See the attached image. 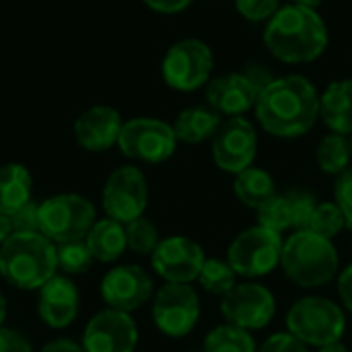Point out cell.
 <instances>
[{
    "instance_id": "obj_30",
    "label": "cell",
    "mask_w": 352,
    "mask_h": 352,
    "mask_svg": "<svg viewBox=\"0 0 352 352\" xmlns=\"http://www.w3.org/2000/svg\"><path fill=\"white\" fill-rule=\"evenodd\" d=\"M258 221L262 227L283 235L285 231H293V217L291 206L285 194H276L266 204L258 208Z\"/></svg>"
},
{
    "instance_id": "obj_45",
    "label": "cell",
    "mask_w": 352,
    "mask_h": 352,
    "mask_svg": "<svg viewBox=\"0 0 352 352\" xmlns=\"http://www.w3.org/2000/svg\"><path fill=\"white\" fill-rule=\"evenodd\" d=\"M349 142H351V155H352V134L349 136Z\"/></svg>"
},
{
    "instance_id": "obj_44",
    "label": "cell",
    "mask_w": 352,
    "mask_h": 352,
    "mask_svg": "<svg viewBox=\"0 0 352 352\" xmlns=\"http://www.w3.org/2000/svg\"><path fill=\"white\" fill-rule=\"evenodd\" d=\"M289 2H293V4H301V6H309V8H318V6H322L326 0H289Z\"/></svg>"
},
{
    "instance_id": "obj_24",
    "label": "cell",
    "mask_w": 352,
    "mask_h": 352,
    "mask_svg": "<svg viewBox=\"0 0 352 352\" xmlns=\"http://www.w3.org/2000/svg\"><path fill=\"white\" fill-rule=\"evenodd\" d=\"M233 192L243 206L258 210L262 204H266L270 198L276 196V182L266 169L252 165L235 175Z\"/></svg>"
},
{
    "instance_id": "obj_32",
    "label": "cell",
    "mask_w": 352,
    "mask_h": 352,
    "mask_svg": "<svg viewBox=\"0 0 352 352\" xmlns=\"http://www.w3.org/2000/svg\"><path fill=\"white\" fill-rule=\"evenodd\" d=\"M287 200H289V206H291V217H293V231H303L309 227V221L316 212V198L311 192L307 190H301V188H295V190H289L285 192Z\"/></svg>"
},
{
    "instance_id": "obj_31",
    "label": "cell",
    "mask_w": 352,
    "mask_h": 352,
    "mask_svg": "<svg viewBox=\"0 0 352 352\" xmlns=\"http://www.w3.org/2000/svg\"><path fill=\"white\" fill-rule=\"evenodd\" d=\"M307 229L326 239H334L336 235H340L346 229V219L336 202H322L316 206V212H314Z\"/></svg>"
},
{
    "instance_id": "obj_41",
    "label": "cell",
    "mask_w": 352,
    "mask_h": 352,
    "mask_svg": "<svg viewBox=\"0 0 352 352\" xmlns=\"http://www.w3.org/2000/svg\"><path fill=\"white\" fill-rule=\"evenodd\" d=\"M14 229H12V221L8 214H0V245L6 243L12 237Z\"/></svg>"
},
{
    "instance_id": "obj_38",
    "label": "cell",
    "mask_w": 352,
    "mask_h": 352,
    "mask_svg": "<svg viewBox=\"0 0 352 352\" xmlns=\"http://www.w3.org/2000/svg\"><path fill=\"white\" fill-rule=\"evenodd\" d=\"M142 2L159 14H177L186 10L194 0H142Z\"/></svg>"
},
{
    "instance_id": "obj_13",
    "label": "cell",
    "mask_w": 352,
    "mask_h": 352,
    "mask_svg": "<svg viewBox=\"0 0 352 352\" xmlns=\"http://www.w3.org/2000/svg\"><path fill=\"white\" fill-rule=\"evenodd\" d=\"M221 314L227 324L243 328L248 332L266 328L276 314L274 295L258 283L235 285L225 297H221Z\"/></svg>"
},
{
    "instance_id": "obj_27",
    "label": "cell",
    "mask_w": 352,
    "mask_h": 352,
    "mask_svg": "<svg viewBox=\"0 0 352 352\" xmlns=\"http://www.w3.org/2000/svg\"><path fill=\"white\" fill-rule=\"evenodd\" d=\"M235 278H237V274L227 260L206 258L202 264V270L198 274V285L210 295L225 297L237 285Z\"/></svg>"
},
{
    "instance_id": "obj_22",
    "label": "cell",
    "mask_w": 352,
    "mask_h": 352,
    "mask_svg": "<svg viewBox=\"0 0 352 352\" xmlns=\"http://www.w3.org/2000/svg\"><path fill=\"white\" fill-rule=\"evenodd\" d=\"M87 248L93 254V260L111 264L122 258V254L128 250L126 241V227L109 217L95 221L91 231L85 237Z\"/></svg>"
},
{
    "instance_id": "obj_5",
    "label": "cell",
    "mask_w": 352,
    "mask_h": 352,
    "mask_svg": "<svg viewBox=\"0 0 352 352\" xmlns=\"http://www.w3.org/2000/svg\"><path fill=\"white\" fill-rule=\"evenodd\" d=\"M287 332L307 346H328L342 340L346 332L344 311L326 297H303L287 314Z\"/></svg>"
},
{
    "instance_id": "obj_43",
    "label": "cell",
    "mask_w": 352,
    "mask_h": 352,
    "mask_svg": "<svg viewBox=\"0 0 352 352\" xmlns=\"http://www.w3.org/2000/svg\"><path fill=\"white\" fill-rule=\"evenodd\" d=\"M318 352H349V349L342 344V342H336V344H328V346H322Z\"/></svg>"
},
{
    "instance_id": "obj_29",
    "label": "cell",
    "mask_w": 352,
    "mask_h": 352,
    "mask_svg": "<svg viewBox=\"0 0 352 352\" xmlns=\"http://www.w3.org/2000/svg\"><path fill=\"white\" fill-rule=\"evenodd\" d=\"M126 227V241H128V250H132L134 254L140 256H151L157 245L161 243L159 237V229L155 227L153 221H148L146 217H140L136 221H130Z\"/></svg>"
},
{
    "instance_id": "obj_35",
    "label": "cell",
    "mask_w": 352,
    "mask_h": 352,
    "mask_svg": "<svg viewBox=\"0 0 352 352\" xmlns=\"http://www.w3.org/2000/svg\"><path fill=\"white\" fill-rule=\"evenodd\" d=\"M14 233H39V202L29 200L10 214Z\"/></svg>"
},
{
    "instance_id": "obj_2",
    "label": "cell",
    "mask_w": 352,
    "mask_h": 352,
    "mask_svg": "<svg viewBox=\"0 0 352 352\" xmlns=\"http://www.w3.org/2000/svg\"><path fill=\"white\" fill-rule=\"evenodd\" d=\"M262 41L274 60L299 66L311 64L326 54L330 45V31L318 8L289 2L264 23Z\"/></svg>"
},
{
    "instance_id": "obj_19",
    "label": "cell",
    "mask_w": 352,
    "mask_h": 352,
    "mask_svg": "<svg viewBox=\"0 0 352 352\" xmlns=\"http://www.w3.org/2000/svg\"><path fill=\"white\" fill-rule=\"evenodd\" d=\"M80 309V295L70 276L56 274L50 278L37 295V314L41 322L52 330L68 328Z\"/></svg>"
},
{
    "instance_id": "obj_12",
    "label": "cell",
    "mask_w": 352,
    "mask_h": 352,
    "mask_svg": "<svg viewBox=\"0 0 352 352\" xmlns=\"http://www.w3.org/2000/svg\"><path fill=\"white\" fill-rule=\"evenodd\" d=\"M212 161L214 165L231 175H237L254 165L258 155V130L245 116L225 118L212 136Z\"/></svg>"
},
{
    "instance_id": "obj_18",
    "label": "cell",
    "mask_w": 352,
    "mask_h": 352,
    "mask_svg": "<svg viewBox=\"0 0 352 352\" xmlns=\"http://www.w3.org/2000/svg\"><path fill=\"white\" fill-rule=\"evenodd\" d=\"M124 120L111 105H93L85 109L72 126L74 140L89 153H105L118 146Z\"/></svg>"
},
{
    "instance_id": "obj_20",
    "label": "cell",
    "mask_w": 352,
    "mask_h": 352,
    "mask_svg": "<svg viewBox=\"0 0 352 352\" xmlns=\"http://www.w3.org/2000/svg\"><path fill=\"white\" fill-rule=\"evenodd\" d=\"M320 120L330 132L352 134V78L332 80L320 93Z\"/></svg>"
},
{
    "instance_id": "obj_3",
    "label": "cell",
    "mask_w": 352,
    "mask_h": 352,
    "mask_svg": "<svg viewBox=\"0 0 352 352\" xmlns=\"http://www.w3.org/2000/svg\"><path fill=\"white\" fill-rule=\"evenodd\" d=\"M58 274L56 243L41 233H12L0 245V276L19 291H39Z\"/></svg>"
},
{
    "instance_id": "obj_33",
    "label": "cell",
    "mask_w": 352,
    "mask_h": 352,
    "mask_svg": "<svg viewBox=\"0 0 352 352\" xmlns=\"http://www.w3.org/2000/svg\"><path fill=\"white\" fill-rule=\"evenodd\" d=\"M235 10L250 23H266L283 6V0H233Z\"/></svg>"
},
{
    "instance_id": "obj_6",
    "label": "cell",
    "mask_w": 352,
    "mask_h": 352,
    "mask_svg": "<svg viewBox=\"0 0 352 352\" xmlns=\"http://www.w3.org/2000/svg\"><path fill=\"white\" fill-rule=\"evenodd\" d=\"M214 72V52L198 37H184L171 43L161 60L163 82L179 93L206 89Z\"/></svg>"
},
{
    "instance_id": "obj_26",
    "label": "cell",
    "mask_w": 352,
    "mask_h": 352,
    "mask_svg": "<svg viewBox=\"0 0 352 352\" xmlns=\"http://www.w3.org/2000/svg\"><path fill=\"white\" fill-rule=\"evenodd\" d=\"M204 352H258L252 332L233 324H223L206 334Z\"/></svg>"
},
{
    "instance_id": "obj_25",
    "label": "cell",
    "mask_w": 352,
    "mask_h": 352,
    "mask_svg": "<svg viewBox=\"0 0 352 352\" xmlns=\"http://www.w3.org/2000/svg\"><path fill=\"white\" fill-rule=\"evenodd\" d=\"M316 161L324 173L338 177L342 171L351 167L352 155L349 136L336 134V132L326 134L316 148Z\"/></svg>"
},
{
    "instance_id": "obj_46",
    "label": "cell",
    "mask_w": 352,
    "mask_h": 352,
    "mask_svg": "<svg viewBox=\"0 0 352 352\" xmlns=\"http://www.w3.org/2000/svg\"><path fill=\"white\" fill-rule=\"evenodd\" d=\"M192 352H204V351H192Z\"/></svg>"
},
{
    "instance_id": "obj_8",
    "label": "cell",
    "mask_w": 352,
    "mask_h": 352,
    "mask_svg": "<svg viewBox=\"0 0 352 352\" xmlns=\"http://www.w3.org/2000/svg\"><path fill=\"white\" fill-rule=\"evenodd\" d=\"M283 235L258 225L241 231L227 250V262L237 276L258 278L270 274L280 266L283 258Z\"/></svg>"
},
{
    "instance_id": "obj_7",
    "label": "cell",
    "mask_w": 352,
    "mask_h": 352,
    "mask_svg": "<svg viewBox=\"0 0 352 352\" xmlns=\"http://www.w3.org/2000/svg\"><path fill=\"white\" fill-rule=\"evenodd\" d=\"M95 221V204L80 194H56L39 202V233L56 245L82 241Z\"/></svg>"
},
{
    "instance_id": "obj_37",
    "label": "cell",
    "mask_w": 352,
    "mask_h": 352,
    "mask_svg": "<svg viewBox=\"0 0 352 352\" xmlns=\"http://www.w3.org/2000/svg\"><path fill=\"white\" fill-rule=\"evenodd\" d=\"M0 352H33L29 340L10 328H0Z\"/></svg>"
},
{
    "instance_id": "obj_15",
    "label": "cell",
    "mask_w": 352,
    "mask_h": 352,
    "mask_svg": "<svg viewBox=\"0 0 352 352\" xmlns=\"http://www.w3.org/2000/svg\"><path fill=\"white\" fill-rule=\"evenodd\" d=\"M80 344L85 352H134L138 326L130 314L107 307L89 320Z\"/></svg>"
},
{
    "instance_id": "obj_40",
    "label": "cell",
    "mask_w": 352,
    "mask_h": 352,
    "mask_svg": "<svg viewBox=\"0 0 352 352\" xmlns=\"http://www.w3.org/2000/svg\"><path fill=\"white\" fill-rule=\"evenodd\" d=\"M41 352H85V349L72 338H54L41 346Z\"/></svg>"
},
{
    "instance_id": "obj_36",
    "label": "cell",
    "mask_w": 352,
    "mask_h": 352,
    "mask_svg": "<svg viewBox=\"0 0 352 352\" xmlns=\"http://www.w3.org/2000/svg\"><path fill=\"white\" fill-rule=\"evenodd\" d=\"M258 352H309V349L291 332H278L272 334L268 340H264Z\"/></svg>"
},
{
    "instance_id": "obj_10",
    "label": "cell",
    "mask_w": 352,
    "mask_h": 352,
    "mask_svg": "<svg viewBox=\"0 0 352 352\" xmlns=\"http://www.w3.org/2000/svg\"><path fill=\"white\" fill-rule=\"evenodd\" d=\"M101 204L109 219L128 225L144 217L148 206V182L136 165L113 169L103 186Z\"/></svg>"
},
{
    "instance_id": "obj_28",
    "label": "cell",
    "mask_w": 352,
    "mask_h": 352,
    "mask_svg": "<svg viewBox=\"0 0 352 352\" xmlns=\"http://www.w3.org/2000/svg\"><path fill=\"white\" fill-rule=\"evenodd\" d=\"M56 260H58V270L64 276H78L87 274L93 266V254L87 248L85 239L82 241H68L56 245Z\"/></svg>"
},
{
    "instance_id": "obj_1",
    "label": "cell",
    "mask_w": 352,
    "mask_h": 352,
    "mask_svg": "<svg viewBox=\"0 0 352 352\" xmlns=\"http://www.w3.org/2000/svg\"><path fill=\"white\" fill-rule=\"evenodd\" d=\"M256 120L264 132L276 138H299L320 120V93L303 74L268 78L260 89Z\"/></svg>"
},
{
    "instance_id": "obj_14",
    "label": "cell",
    "mask_w": 352,
    "mask_h": 352,
    "mask_svg": "<svg viewBox=\"0 0 352 352\" xmlns=\"http://www.w3.org/2000/svg\"><path fill=\"white\" fill-rule=\"evenodd\" d=\"M204 260L206 256L202 245L184 235L161 239L157 250L151 254L153 270L165 283H179V285H190L198 280Z\"/></svg>"
},
{
    "instance_id": "obj_42",
    "label": "cell",
    "mask_w": 352,
    "mask_h": 352,
    "mask_svg": "<svg viewBox=\"0 0 352 352\" xmlns=\"http://www.w3.org/2000/svg\"><path fill=\"white\" fill-rule=\"evenodd\" d=\"M6 314H8V305H6V297L0 293V328L4 326V320H6Z\"/></svg>"
},
{
    "instance_id": "obj_39",
    "label": "cell",
    "mask_w": 352,
    "mask_h": 352,
    "mask_svg": "<svg viewBox=\"0 0 352 352\" xmlns=\"http://www.w3.org/2000/svg\"><path fill=\"white\" fill-rule=\"evenodd\" d=\"M338 297L346 311L352 314V264L338 274Z\"/></svg>"
},
{
    "instance_id": "obj_21",
    "label": "cell",
    "mask_w": 352,
    "mask_h": 352,
    "mask_svg": "<svg viewBox=\"0 0 352 352\" xmlns=\"http://www.w3.org/2000/svg\"><path fill=\"white\" fill-rule=\"evenodd\" d=\"M221 124H223V116H219L212 107L192 105L182 109L171 126L179 142L202 144L206 140H212Z\"/></svg>"
},
{
    "instance_id": "obj_34",
    "label": "cell",
    "mask_w": 352,
    "mask_h": 352,
    "mask_svg": "<svg viewBox=\"0 0 352 352\" xmlns=\"http://www.w3.org/2000/svg\"><path fill=\"white\" fill-rule=\"evenodd\" d=\"M334 202L346 219V227L352 229V165L342 171L334 182Z\"/></svg>"
},
{
    "instance_id": "obj_9",
    "label": "cell",
    "mask_w": 352,
    "mask_h": 352,
    "mask_svg": "<svg viewBox=\"0 0 352 352\" xmlns=\"http://www.w3.org/2000/svg\"><path fill=\"white\" fill-rule=\"evenodd\" d=\"M177 142L171 124L159 118H132L122 126L118 148L132 161L159 165L173 157Z\"/></svg>"
},
{
    "instance_id": "obj_16",
    "label": "cell",
    "mask_w": 352,
    "mask_h": 352,
    "mask_svg": "<svg viewBox=\"0 0 352 352\" xmlns=\"http://www.w3.org/2000/svg\"><path fill=\"white\" fill-rule=\"evenodd\" d=\"M262 85L250 72H225L206 85V105L223 118H241L256 107Z\"/></svg>"
},
{
    "instance_id": "obj_23",
    "label": "cell",
    "mask_w": 352,
    "mask_h": 352,
    "mask_svg": "<svg viewBox=\"0 0 352 352\" xmlns=\"http://www.w3.org/2000/svg\"><path fill=\"white\" fill-rule=\"evenodd\" d=\"M33 179L25 165L4 163L0 165V214H12L31 198Z\"/></svg>"
},
{
    "instance_id": "obj_4",
    "label": "cell",
    "mask_w": 352,
    "mask_h": 352,
    "mask_svg": "<svg viewBox=\"0 0 352 352\" xmlns=\"http://www.w3.org/2000/svg\"><path fill=\"white\" fill-rule=\"evenodd\" d=\"M340 258L332 239L309 229L293 231L283 245L280 268L285 276L301 289H320L338 274Z\"/></svg>"
},
{
    "instance_id": "obj_11",
    "label": "cell",
    "mask_w": 352,
    "mask_h": 352,
    "mask_svg": "<svg viewBox=\"0 0 352 352\" xmlns=\"http://www.w3.org/2000/svg\"><path fill=\"white\" fill-rule=\"evenodd\" d=\"M200 297L190 285L165 283L153 299V322L169 338L188 336L200 320Z\"/></svg>"
},
{
    "instance_id": "obj_17",
    "label": "cell",
    "mask_w": 352,
    "mask_h": 352,
    "mask_svg": "<svg viewBox=\"0 0 352 352\" xmlns=\"http://www.w3.org/2000/svg\"><path fill=\"white\" fill-rule=\"evenodd\" d=\"M153 297V278L136 264L111 268L101 280V299L109 309L132 314Z\"/></svg>"
}]
</instances>
